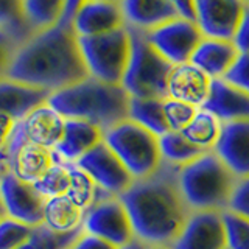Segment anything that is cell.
I'll return each mask as SVG.
<instances>
[{"instance_id":"cell-1","label":"cell","mask_w":249,"mask_h":249,"mask_svg":"<svg viewBox=\"0 0 249 249\" xmlns=\"http://www.w3.org/2000/svg\"><path fill=\"white\" fill-rule=\"evenodd\" d=\"M78 0L67 2L62 20L52 30L35 35L16 53L6 78L11 81L58 92L90 76L72 20Z\"/></svg>"},{"instance_id":"cell-2","label":"cell","mask_w":249,"mask_h":249,"mask_svg":"<svg viewBox=\"0 0 249 249\" xmlns=\"http://www.w3.org/2000/svg\"><path fill=\"white\" fill-rule=\"evenodd\" d=\"M120 199L128 210L136 240L148 248H170L192 213L179 190L176 168L168 165L134 181Z\"/></svg>"},{"instance_id":"cell-3","label":"cell","mask_w":249,"mask_h":249,"mask_svg":"<svg viewBox=\"0 0 249 249\" xmlns=\"http://www.w3.org/2000/svg\"><path fill=\"white\" fill-rule=\"evenodd\" d=\"M129 100L122 86L88 78L67 89L50 93L47 105L66 120H81L109 129L129 117Z\"/></svg>"},{"instance_id":"cell-4","label":"cell","mask_w":249,"mask_h":249,"mask_svg":"<svg viewBox=\"0 0 249 249\" xmlns=\"http://www.w3.org/2000/svg\"><path fill=\"white\" fill-rule=\"evenodd\" d=\"M176 178L190 212H228L238 181L213 151L176 170Z\"/></svg>"},{"instance_id":"cell-5","label":"cell","mask_w":249,"mask_h":249,"mask_svg":"<svg viewBox=\"0 0 249 249\" xmlns=\"http://www.w3.org/2000/svg\"><path fill=\"white\" fill-rule=\"evenodd\" d=\"M103 142L120 159L134 181L153 176L163 165L159 137L129 119L106 129Z\"/></svg>"},{"instance_id":"cell-6","label":"cell","mask_w":249,"mask_h":249,"mask_svg":"<svg viewBox=\"0 0 249 249\" xmlns=\"http://www.w3.org/2000/svg\"><path fill=\"white\" fill-rule=\"evenodd\" d=\"M129 33L131 58L122 88L131 98H167L168 78L173 66L153 49L143 33L132 30Z\"/></svg>"},{"instance_id":"cell-7","label":"cell","mask_w":249,"mask_h":249,"mask_svg":"<svg viewBox=\"0 0 249 249\" xmlns=\"http://www.w3.org/2000/svg\"><path fill=\"white\" fill-rule=\"evenodd\" d=\"M90 78L122 86L131 58V33L124 27L103 36L78 37Z\"/></svg>"},{"instance_id":"cell-8","label":"cell","mask_w":249,"mask_h":249,"mask_svg":"<svg viewBox=\"0 0 249 249\" xmlns=\"http://www.w3.org/2000/svg\"><path fill=\"white\" fill-rule=\"evenodd\" d=\"M83 231L103 238L117 248L136 240L128 210L117 196H109L93 204L84 215Z\"/></svg>"},{"instance_id":"cell-9","label":"cell","mask_w":249,"mask_h":249,"mask_svg":"<svg viewBox=\"0 0 249 249\" xmlns=\"http://www.w3.org/2000/svg\"><path fill=\"white\" fill-rule=\"evenodd\" d=\"M146 41L173 67L189 64L202 35L195 22L175 19L165 25L145 33Z\"/></svg>"},{"instance_id":"cell-10","label":"cell","mask_w":249,"mask_h":249,"mask_svg":"<svg viewBox=\"0 0 249 249\" xmlns=\"http://www.w3.org/2000/svg\"><path fill=\"white\" fill-rule=\"evenodd\" d=\"M8 160L10 171L20 181L36 184L49 173V170L56 163L54 153L49 148L36 145L27 139L22 129L20 122L16 124V129L8 142Z\"/></svg>"},{"instance_id":"cell-11","label":"cell","mask_w":249,"mask_h":249,"mask_svg":"<svg viewBox=\"0 0 249 249\" xmlns=\"http://www.w3.org/2000/svg\"><path fill=\"white\" fill-rule=\"evenodd\" d=\"M75 165L88 173L100 190L111 196L120 198L134 182L129 171L105 142L84 154Z\"/></svg>"},{"instance_id":"cell-12","label":"cell","mask_w":249,"mask_h":249,"mask_svg":"<svg viewBox=\"0 0 249 249\" xmlns=\"http://www.w3.org/2000/svg\"><path fill=\"white\" fill-rule=\"evenodd\" d=\"M0 196L8 216L13 220L31 228L44 224L45 198L36 190L35 184L20 181L8 171L0 179Z\"/></svg>"},{"instance_id":"cell-13","label":"cell","mask_w":249,"mask_h":249,"mask_svg":"<svg viewBox=\"0 0 249 249\" xmlns=\"http://www.w3.org/2000/svg\"><path fill=\"white\" fill-rule=\"evenodd\" d=\"M243 6L238 0H196V25L202 37L232 42Z\"/></svg>"},{"instance_id":"cell-14","label":"cell","mask_w":249,"mask_h":249,"mask_svg":"<svg viewBox=\"0 0 249 249\" xmlns=\"http://www.w3.org/2000/svg\"><path fill=\"white\" fill-rule=\"evenodd\" d=\"M78 37H95L126 27L122 2L78 0L72 20Z\"/></svg>"},{"instance_id":"cell-15","label":"cell","mask_w":249,"mask_h":249,"mask_svg":"<svg viewBox=\"0 0 249 249\" xmlns=\"http://www.w3.org/2000/svg\"><path fill=\"white\" fill-rule=\"evenodd\" d=\"M170 249H228L223 213L192 212Z\"/></svg>"},{"instance_id":"cell-16","label":"cell","mask_w":249,"mask_h":249,"mask_svg":"<svg viewBox=\"0 0 249 249\" xmlns=\"http://www.w3.org/2000/svg\"><path fill=\"white\" fill-rule=\"evenodd\" d=\"M213 153L237 179L249 176V119L223 123Z\"/></svg>"},{"instance_id":"cell-17","label":"cell","mask_w":249,"mask_h":249,"mask_svg":"<svg viewBox=\"0 0 249 249\" xmlns=\"http://www.w3.org/2000/svg\"><path fill=\"white\" fill-rule=\"evenodd\" d=\"M122 10L126 28L143 35L178 19L173 0H124Z\"/></svg>"},{"instance_id":"cell-18","label":"cell","mask_w":249,"mask_h":249,"mask_svg":"<svg viewBox=\"0 0 249 249\" xmlns=\"http://www.w3.org/2000/svg\"><path fill=\"white\" fill-rule=\"evenodd\" d=\"M105 131L81 120H66V128L59 143L54 146L56 163H76L97 145L103 142Z\"/></svg>"},{"instance_id":"cell-19","label":"cell","mask_w":249,"mask_h":249,"mask_svg":"<svg viewBox=\"0 0 249 249\" xmlns=\"http://www.w3.org/2000/svg\"><path fill=\"white\" fill-rule=\"evenodd\" d=\"M201 109L215 115L221 123L249 119V95L224 80H212L204 106Z\"/></svg>"},{"instance_id":"cell-20","label":"cell","mask_w":249,"mask_h":249,"mask_svg":"<svg viewBox=\"0 0 249 249\" xmlns=\"http://www.w3.org/2000/svg\"><path fill=\"white\" fill-rule=\"evenodd\" d=\"M210 84H212V80L190 62L176 66L168 78L167 98L184 101V103L201 109L207 100Z\"/></svg>"},{"instance_id":"cell-21","label":"cell","mask_w":249,"mask_h":249,"mask_svg":"<svg viewBox=\"0 0 249 249\" xmlns=\"http://www.w3.org/2000/svg\"><path fill=\"white\" fill-rule=\"evenodd\" d=\"M50 92L5 78L0 81V114L22 122L37 106L47 103Z\"/></svg>"},{"instance_id":"cell-22","label":"cell","mask_w":249,"mask_h":249,"mask_svg":"<svg viewBox=\"0 0 249 249\" xmlns=\"http://www.w3.org/2000/svg\"><path fill=\"white\" fill-rule=\"evenodd\" d=\"M27 139L36 145L54 150L59 143L66 128V119L61 117L47 103L37 106L20 122Z\"/></svg>"},{"instance_id":"cell-23","label":"cell","mask_w":249,"mask_h":249,"mask_svg":"<svg viewBox=\"0 0 249 249\" xmlns=\"http://www.w3.org/2000/svg\"><path fill=\"white\" fill-rule=\"evenodd\" d=\"M238 56V50L231 41L206 39L195 50L190 64L198 67L210 80H223Z\"/></svg>"},{"instance_id":"cell-24","label":"cell","mask_w":249,"mask_h":249,"mask_svg":"<svg viewBox=\"0 0 249 249\" xmlns=\"http://www.w3.org/2000/svg\"><path fill=\"white\" fill-rule=\"evenodd\" d=\"M86 212L67 196H58L45 201L44 226L53 232L69 233L83 229Z\"/></svg>"},{"instance_id":"cell-25","label":"cell","mask_w":249,"mask_h":249,"mask_svg":"<svg viewBox=\"0 0 249 249\" xmlns=\"http://www.w3.org/2000/svg\"><path fill=\"white\" fill-rule=\"evenodd\" d=\"M22 14L31 35L52 30L64 18L66 0H20Z\"/></svg>"},{"instance_id":"cell-26","label":"cell","mask_w":249,"mask_h":249,"mask_svg":"<svg viewBox=\"0 0 249 249\" xmlns=\"http://www.w3.org/2000/svg\"><path fill=\"white\" fill-rule=\"evenodd\" d=\"M163 100L165 98H131L128 119L158 137L167 134L170 128L163 114Z\"/></svg>"},{"instance_id":"cell-27","label":"cell","mask_w":249,"mask_h":249,"mask_svg":"<svg viewBox=\"0 0 249 249\" xmlns=\"http://www.w3.org/2000/svg\"><path fill=\"white\" fill-rule=\"evenodd\" d=\"M223 123L210 112L199 109L193 120L187 124V128L182 131L184 137L192 142L195 146L202 153L213 151V148L220 139Z\"/></svg>"},{"instance_id":"cell-28","label":"cell","mask_w":249,"mask_h":249,"mask_svg":"<svg viewBox=\"0 0 249 249\" xmlns=\"http://www.w3.org/2000/svg\"><path fill=\"white\" fill-rule=\"evenodd\" d=\"M159 148L163 165H168L171 168L179 170L187 163L193 162L202 156L201 150H198L192 142H189L182 132L168 131L167 134L159 137Z\"/></svg>"},{"instance_id":"cell-29","label":"cell","mask_w":249,"mask_h":249,"mask_svg":"<svg viewBox=\"0 0 249 249\" xmlns=\"http://www.w3.org/2000/svg\"><path fill=\"white\" fill-rule=\"evenodd\" d=\"M66 165L70 175V187L66 196L72 199L76 206H80L84 212H88L98 201L111 196L106 192L100 190L95 182L90 179V176L84 173L80 167H76L75 163H66Z\"/></svg>"},{"instance_id":"cell-30","label":"cell","mask_w":249,"mask_h":249,"mask_svg":"<svg viewBox=\"0 0 249 249\" xmlns=\"http://www.w3.org/2000/svg\"><path fill=\"white\" fill-rule=\"evenodd\" d=\"M83 229L69 232V233H58L53 232L45 226H37L33 237H31L20 249H72L76 240L81 237Z\"/></svg>"},{"instance_id":"cell-31","label":"cell","mask_w":249,"mask_h":249,"mask_svg":"<svg viewBox=\"0 0 249 249\" xmlns=\"http://www.w3.org/2000/svg\"><path fill=\"white\" fill-rule=\"evenodd\" d=\"M36 190L47 199L66 196L70 187V175L66 163H54L41 181L35 184Z\"/></svg>"},{"instance_id":"cell-32","label":"cell","mask_w":249,"mask_h":249,"mask_svg":"<svg viewBox=\"0 0 249 249\" xmlns=\"http://www.w3.org/2000/svg\"><path fill=\"white\" fill-rule=\"evenodd\" d=\"M0 28L10 30L25 41L33 37L23 19L20 0H0Z\"/></svg>"},{"instance_id":"cell-33","label":"cell","mask_w":249,"mask_h":249,"mask_svg":"<svg viewBox=\"0 0 249 249\" xmlns=\"http://www.w3.org/2000/svg\"><path fill=\"white\" fill-rule=\"evenodd\" d=\"M36 228L22 224L8 216L0 223V249H20L33 237Z\"/></svg>"},{"instance_id":"cell-34","label":"cell","mask_w":249,"mask_h":249,"mask_svg":"<svg viewBox=\"0 0 249 249\" xmlns=\"http://www.w3.org/2000/svg\"><path fill=\"white\" fill-rule=\"evenodd\" d=\"M198 111V107L184 103V101H178L173 98L163 100V114H165V120L170 131L182 132Z\"/></svg>"},{"instance_id":"cell-35","label":"cell","mask_w":249,"mask_h":249,"mask_svg":"<svg viewBox=\"0 0 249 249\" xmlns=\"http://www.w3.org/2000/svg\"><path fill=\"white\" fill-rule=\"evenodd\" d=\"M228 249H249V220L232 212L223 213Z\"/></svg>"},{"instance_id":"cell-36","label":"cell","mask_w":249,"mask_h":249,"mask_svg":"<svg viewBox=\"0 0 249 249\" xmlns=\"http://www.w3.org/2000/svg\"><path fill=\"white\" fill-rule=\"evenodd\" d=\"M27 41L10 30L0 28V81L5 80L16 53Z\"/></svg>"},{"instance_id":"cell-37","label":"cell","mask_w":249,"mask_h":249,"mask_svg":"<svg viewBox=\"0 0 249 249\" xmlns=\"http://www.w3.org/2000/svg\"><path fill=\"white\" fill-rule=\"evenodd\" d=\"M223 80L249 95V53H238L233 66Z\"/></svg>"},{"instance_id":"cell-38","label":"cell","mask_w":249,"mask_h":249,"mask_svg":"<svg viewBox=\"0 0 249 249\" xmlns=\"http://www.w3.org/2000/svg\"><path fill=\"white\" fill-rule=\"evenodd\" d=\"M228 212L237 213L249 220V176L237 181L229 201Z\"/></svg>"},{"instance_id":"cell-39","label":"cell","mask_w":249,"mask_h":249,"mask_svg":"<svg viewBox=\"0 0 249 249\" xmlns=\"http://www.w3.org/2000/svg\"><path fill=\"white\" fill-rule=\"evenodd\" d=\"M232 42L238 53H249V2H245L240 25Z\"/></svg>"},{"instance_id":"cell-40","label":"cell","mask_w":249,"mask_h":249,"mask_svg":"<svg viewBox=\"0 0 249 249\" xmlns=\"http://www.w3.org/2000/svg\"><path fill=\"white\" fill-rule=\"evenodd\" d=\"M72 249H119V248L103 238L90 235V233H86L83 231L81 237L76 240V243L73 245Z\"/></svg>"},{"instance_id":"cell-41","label":"cell","mask_w":249,"mask_h":249,"mask_svg":"<svg viewBox=\"0 0 249 249\" xmlns=\"http://www.w3.org/2000/svg\"><path fill=\"white\" fill-rule=\"evenodd\" d=\"M16 124H18V122L14 119L5 114H0V151L6 150L8 142H10V139L16 129Z\"/></svg>"},{"instance_id":"cell-42","label":"cell","mask_w":249,"mask_h":249,"mask_svg":"<svg viewBox=\"0 0 249 249\" xmlns=\"http://www.w3.org/2000/svg\"><path fill=\"white\" fill-rule=\"evenodd\" d=\"M178 18L189 20V22H195L196 23V2H181V0H173Z\"/></svg>"},{"instance_id":"cell-43","label":"cell","mask_w":249,"mask_h":249,"mask_svg":"<svg viewBox=\"0 0 249 249\" xmlns=\"http://www.w3.org/2000/svg\"><path fill=\"white\" fill-rule=\"evenodd\" d=\"M10 171V160H8V150L0 151V179Z\"/></svg>"},{"instance_id":"cell-44","label":"cell","mask_w":249,"mask_h":249,"mask_svg":"<svg viewBox=\"0 0 249 249\" xmlns=\"http://www.w3.org/2000/svg\"><path fill=\"white\" fill-rule=\"evenodd\" d=\"M119 249H150L146 245H143L142 241H139V240H132L131 243H128V245H124V246H122V248H119Z\"/></svg>"},{"instance_id":"cell-45","label":"cell","mask_w":249,"mask_h":249,"mask_svg":"<svg viewBox=\"0 0 249 249\" xmlns=\"http://www.w3.org/2000/svg\"><path fill=\"white\" fill-rule=\"evenodd\" d=\"M6 218H8V213H6V209L3 206V199H2V196H0V223H2L3 220H6Z\"/></svg>"},{"instance_id":"cell-46","label":"cell","mask_w":249,"mask_h":249,"mask_svg":"<svg viewBox=\"0 0 249 249\" xmlns=\"http://www.w3.org/2000/svg\"><path fill=\"white\" fill-rule=\"evenodd\" d=\"M150 249H170V248H150Z\"/></svg>"}]
</instances>
